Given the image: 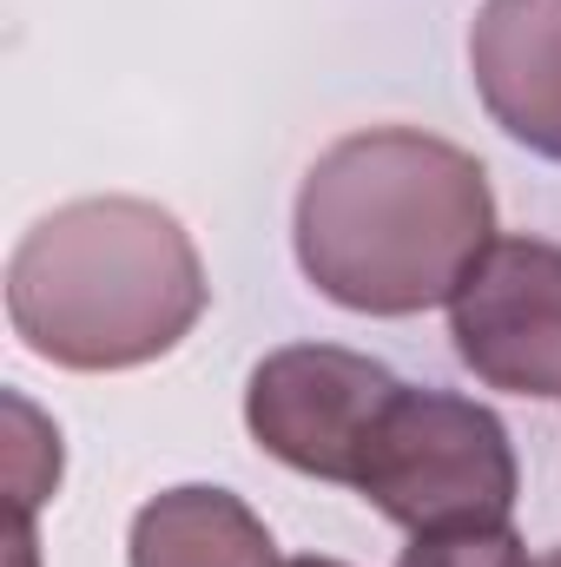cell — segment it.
Listing matches in <instances>:
<instances>
[{"label": "cell", "instance_id": "6da1fadb", "mask_svg": "<svg viewBox=\"0 0 561 567\" xmlns=\"http://www.w3.org/2000/svg\"><path fill=\"white\" fill-rule=\"evenodd\" d=\"M297 271L357 317H417L456 297L496 245V192L476 152L370 126L337 140L297 185Z\"/></svg>", "mask_w": 561, "mask_h": 567}, {"label": "cell", "instance_id": "7a4b0ae2", "mask_svg": "<svg viewBox=\"0 0 561 567\" xmlns=\"http://www.w3.org/2000/svg\"><path fill=\"white\" fill-rule=\"evenodd\" d=\"M192 231L152 198H73L47 212L7 258V323L60 370H140L205 317Z\"/></svg>", "mask_w": 561, "mask_h": 567}, {"label": "cell", "instance_id": "3957f363", "mask_svg": "<svg viewBox=\"0 0 561 567\" xmlns=\"http://www.w3.org/2000/svg\"><path fill=\"white\" fill-rule=\"evenodd\" d=\"M357 495L410 535H442V528L509 522L522 495V468H516V442L496 410L456 390L404 383L370 435Z\"/></svg>", "mask_w": 561, "mask_h": 567}, {"label": "cell", "instance_id": "277c9868", "mask_svg": "<svg viewBox=\"0 0 561 567\" xmlns=\"http://www.w3.org/2000/svg\"><path fill=\"white\" fill-rule=\"evenodd\" d=\"M397 390L404 383L364 350L284 343L245 383V429L284 468L357 488L370 435L384 423V410L397 403Z\"/></svg>", "mask_w": 561, "mask_h": 567}, {"label": "cell", "instance_id": "5b68a950", "mask_svg": "<svg viewBox=\"0 0 561 567\" xmlns=\"http://www.w3.org/2000/svg\"><path fill=\"white\" fill-rule=\"evenodd\" d=\"M456 357L509 396H561V245L496 238L449 297Z\"/></svg>", "mask_w": 561, "mask_h": 567}, {"label": "cell", "instance_id": "8992f818", "mask_svg": "<svg viewBox=\"0 0 561 567\" xmlns=\"http://www.w3.org/2000/svg\"><path fill=\"white\" fill-rule=\"evenodd\" d=\"M469 73L489 120L561 165V0H482L469 27Z\"/></svg>", "mask_w": 561, "mask_h": 567}, {"label": "cell", "instance_id": "52a82bcc", "mask_svg": "<svg viewBox=\"0 0 561 567\" xmlns=\"http://www.w3.org/2000/svg\"><path fill=\"white\" fill-rule=\"evenodd\" d=\"M133 567H284L272 528L245 508V495L212 488V482H185L152 495L133 515Z\"/></svg>", "mask_w": 561, "mask_h": 567}, {"label": "cell", "instance_id": "ba28073f", "mask_svg": "<svg viewBox=\"0 0 561 567\" xmlns=\"http://www.w3.org/2000/svg\"><path fill=\"white\" fill-rule=\"evenodd\" d=\"M397 567H536L522 535L509 522H482V528H442V535H410V548Z\"/></svg>", "mask_w": 561, "mask_h": 567}, {"label": "cell", "instance_id": "9c48e42d", "mask_svg": "<svg viewBox=\"0 0 561 567\" xmlns=\"http://www.w3.org/2000/svg\"><path fill=\"white\" fill-rule=\"evenodd\" d=\"M284 567H344V561H330V555H304V561H284Z\"/></svg>", "mask_w": 561, "mask_h": 567}, {"label": "cell", "instance_id": "30bf717a", "mask_svg": "<svg viewBox=\"0 0 561 567\" xmlns=\"http://www.w3.org/2000/svg\"><path fill=\"white\" fill-rule=\"evenodd\" d=\"M536 567H561V548H549V555H542V561H536Z\"/></svg>", "mask_w": 561, "mask_h": 567}]
</instances>
